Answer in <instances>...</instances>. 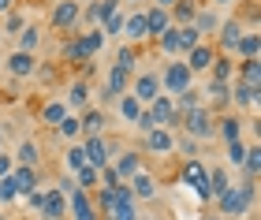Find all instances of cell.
Returning <instances> with one entry per match:
<instances>
[{
	"instance_id": "f546056e",
	"label": "cell",
	"mask_w": 261,
	"mask_h": 220,
	"mask_svg": "<svg viewBox=\"0 0 261 220\" xmlns=\"http://www.w3.org/2000/svg\"><path fill=\"white\" fill-rule=\"evenodd\" d=\"M235 82L261 86V60H239L235 64Z\"/></svg>"
},
{
	"instance_id": "9a60e30c",
	"label": "cell",
	"mask_w": 261,
	"mask_h": 220,
	"mask_svg": "<svg viewBox=\"0 0 261 220\" xmlns=\"http://www.w3.org/2000/svg\"><path fill=\"white\" fill-rule=\"evenodd\" d=\"M67 216L71 220H101L97 205H93V198L86 190H71L67 194Z\"/></svg>"
},
{
	"instance_id": "ffe728a7",
	"label": "cell",
	"mask_w": 261,
	"mask_h": 220,
	"mask_svg": "<svg viewBox=\"0 0 261 220\" xmlns=\"http://www.w3.org/2000/svg\"><path fill=\"white\" fill-rule=\"evenodd\" d=\"M41 220H67V194H60L56 187H49V190H45Z\"/></svg>"
},
{
	"instance_id": "7a4b0ae2",
	"label": "cell",
	"mask_w": 261,
	"mask_h": 220,
	"mask_svg": "<svg viewBox=\"0 0 261 220\" xmlns=\"http://www.w3.org/2000/svg\"><path fill=\"white\" fill-rule=\"evenodd\" d=\"M101 49H105V34L93 26V30L71 34V38L60 45V56H64V64H86V60H93Z\"/></svg>"
},
{
	"instance_id": "8d00e7d4",
	"label": "cell",
	"mask_w": 261,
	"mask_h": 220,
	"mask_svg": "<svg viewBox=\"0 0 261 220\" xmlns=\"http://www.w3.org/2000/svg\"><path fill=\"white\" fill-rule=\"evenodd\" d=\"M116 112H120V120H123V123H135L138 116H142V105H138V101L130 97V94H123V97H116Z\"/></svg>"
},
{
	"instance_id": "44dd1931",
	"label": "cell",
	"mask_w": 261,
	"mask_h": 220,
	"mask_svg": "<svg viewBox=\"0 0 261 220\" xmlns=\"http://www.w3.org/2000/svg\"><path fill=\"white\" fill-rule=\"evenodd\" d=\"M8 183L15 187V194H19V198H27V194H30L34 187H38L41 179H38V168H19V164H15V168L8 172Z\"/></svg>"
},
{
	"instance_id": "7bdbcfd3",
	"label": "cell",
	"mask_w": 261,
	"mask_h": 220,
	"mask_svg": "<svg viewBox=\"0 0 261 220\" xmlns=\"http://www.w3.org/2000/svg\"><path fill=\"white\" fill-rule=\"evenodd\" d=\"M56 134H60V138H67V142L82 138V131H79V116H75V112H67L64 120H60V127H56Z\"/></svg>"
},
{
	"instance_id": "f1b7e54d",
	"label": "cell",
	"mask_w": 261,
	"mask_h": 220,
	"mask_svg": "<svg viewBox=\"0 0 261 220\" xmlns=\"http://www.w3.org/2000/svg\"><path fill=\"white\" fill-rule=\"evenodd\" d=\"M123 38H127V45H142V41H146V22H142V11H130V15L123 19Z\"/></svg>"
},
{
	"instance_id": "b9f144b4",
	"label": "cell",
	"mask_w": 261,
	"mask_h": 220,
	"mask_svg": "<svg viewBox=\"0 0 261 220\" xmlns=\"http://www.w3.org/2000/svg\"><path fill=\"white\" fill-rule=\"evenodd\" d=\"M172 101H175V112L183 116V112H191V108H198V105H201V90H198V86H191V90H183V94H179V97H172Z\"/></svg>"
},
{
	"instance_id": "d6a6232c",
	"label": "cell",
	"mask_w": 261,
	"mask_h": 220,
	"mask_svg": "<svg viewBox=\"0 0 261 220\" xmlns=\"http://www.w3.org/2000/svg\"><path fill=\"white\" fill-rule=\"evenodd\" d=\"M231 187V176H228V168H209V202H217L224 190Z\"/></svg>"
},
{
	"instance_id": "816d5d0a",
	"label": "cell",
	"mask_w": 261,
	"mask_h": 220,
	"mask_svg": "<svg viewBox=\"0 0 261 220\" xmlns=\"http://www.w3.org/2000/svg\"><path fill=\"white\" fill-rule=\"evenodd\" d=\"M101 187H109V190H112V187H120V176L112 172V164H105V168H101Z\"/></svg>"
},
{
	"instance_id": "94428289",
	"label": "cell",
	"mask_w": 261,
	"mask_h": 220,
	"mask_svg": "<svg viewBox=\"0 0 261 220\" xmlns=\"http://www.w3.org/2000/svg\"><path fill=\"white\" fill-rule=\"evenodd\" d=\"M0 149H4V127H0Z\"/></svg>"
},
{
	"instance_id": "f35d334b",
	"label": "cell",
	"mask_w": 261,
	"mask_h": 220,
	"mask_svg": "<svg viewBox=\"0 0 261 220\" xmlns=\"http://www.w3.org/2000/svg\"><path fill=\"white\" fill-rule=\"evenodd\" d=\"M112 67H120V71H135L138 67V52H135V45H116V64Z\"/></svg>"
},
{
	"instance_id": "6f0895ef",
	"label": "cell",
	"mask_w": 261,
	"mask_h": 220,
	"mask_svg": "<svg viewBox=\"0 0 261 220\" xmlns=\"http://www.w3.org/2000/svg\"><path fill=\"white\" fill-rule=\"evenodd\" d=\"M209 4H217V8H231V4H239V0H209Z\"/></svg>"
},
{
	"instance_id": "be15d7a7",
	"label": "cell",
	"mask_w": 261,
	"mask_h": 220,
	"mask_svg": "<svg viewBox=\"0 0 261 220\" xmlns=\"http://www.w3.org/2000/svg\"><path fill=\"white\" fill-rule=\"evenodd\" d=\"M0 38H4V34H0Z\"/></svg>"
},
{
	"instance_id": "1f68e13d",
	"label": "cell",
	"mask_w": 261,
	"mask_h": 220,
	"mask_svg": "<svg viewBox=\"0 0 261 220\" xmlns=\"http://www.w3.org/2000/svg\"><path fill=\"white\" fill-rule=\"evenodd\" d=\"M123 19H127V15H123V8H116V11H109V15L101 19V26H97V30L105 34V41H109V38H120V34H123Z\"/></svg>"
},
{
	"instance_id": "4fadbf2b",
	"label": "cell",
	"mask_w": 261,
	"mask_h": 220,
	"mask_svg": "<svg viewBox=\"0 0 261 220\" xmlns=\"http://www.w3.org/2000/svg\"><path fill=\"white\" fill-rule=\"evenodd\" d=\"M217 45L213 41H201V45H194L191 52H187V67H191V75H209V67H213V60H217Z\"/></svg>"
},
{
	"instance_id": "f5cc1de1",
	"label": "cell",
	"mask_w": 261,
	"mask_h": 220,
	"mask_svg": "<svg viewBox=\"0 0 261 220\" xmlns=\"http://www.w3.org/2000/svg\"><path fill=\"white\" fill-rule=\"evenodd\" d=\"M135 127H138L142 134H146V131H153V116H149V108H142V116L135 120Z\"/></svg>"
},
{
	"instance_id": "7dc6e473",
	"label": "cell",
	"mask_w": 261,
	"mask_h": 220,
	"mask_svg": "<svg viewBox=\"0 0 261 220\" xmlns=\"http://www.w3.org/2000/svg\"><path fill=\"white\" fill-rule=\"evenodd\" d=\"M175 149L183 153V160H194L198 157V142H194V138H187V134H175Z\"/></svg>"
},
{
	"instance_id": "e7e4bbea",
	"label": "cell",
	"mask_w": 261,
	"mask_h": 220,
	"mask_svg": "<svg viewBox=\"0 0 261 220\" xmlns=\"http://www.w3.org/2000/svg\"><path fill=\"white\" fill-rule=\"evenodd\" d=\"M53 4H56V0H53Z\"/></svg>"
},
{
	"instance_id": "11a10c76",
	"label": "cell",
	"mask_w": 261,
	"mask_h": 220,
	"mask_svg": "<svg viewBox=\"0 0 261 220\" xmlns=\"http://www.w3.org/2000/svg\"><path fill=\"white\" fill-rule=\"evenodd\" d=\"M11 168H15V160H11V153H4V149H0V179H4Z\"/></svg>"
},
{
	"instance_id": "6125c7cd",
	"label": "cell",
	"mask_w": 261,
	"mask_h": 220,
	"mask_svg": "<svg viewBox=\"0 0 261 220\" xmlns=\"http://www.w3.org/2000/svg\"><path fill=\"white\" fill-rule=\"evenodd\" d=\"M120 4H138V0H120Z\"/></svg>"
},
{
	"instance_id": "e0dca14e",
	"label": "cell",
	"mask_w": 261,
	"mask_h": 220,
	"mask_svg": "<svg viewBox=\"0 0 261 220\" xmlns=\"http://www.w3.org/2000/svg\"><path fill=\"white\" fill-rule=\"evenodd\" d=\"M220 22H224V19H220V11H213V8H198V11H194V19H191V26L198 30V38H201V41H213V34L220 30Z\"/></svg>"
},
{
	"instance_id": "f6af8a7d",
	"label": "cell",
	"mask_w": 261,
	"mask_h": 220,
	"mask_svg": "<svg viewBox=\"0 0 261 220\" xmlns=\"http://www.w3.org/2000/svg\"><path fill=\"white\" fill-rule=\"evenodd\" d=\"M175 34H179V52L187 56L194 49V45H201V38H198V30L194 26H175Z\"/></svg>"
},
{
	"instance_id": "7c38bea8",
	"label": "cell",
	"mask_w": 261,
	"mask_h": 220,
	"mask_svg": "<svg viewBox=\"0 0 261 220\" xmlns=\"http://www.w3.org/2000/svg\"><path fill=\"white\" fill-rule=\"evenodd\" d=\"M142 146H146V153H153V157H172L175 153V134L164 131V127H153V131L142 134Z\"/></svg>"
},
{
	"instance_id": "9c48e42d",
	"label": "cell",
	"mask_w": 261,
	"mask_h": 220,
	"mask_svg": "<svg viewBox=\"0 0 261 220\" xmlns=\"http://www.w3.org/2000/svg\"><path fill=\"white\" fill-rule=\"evenodd\" d=\"M130 97H135L142 108L153 105V101L161 97V78H157V71H146V75H135V78H130Z\"/></svg>"
},
{
	"instance_id": "c3c4849f",
	"label": "cell",
	"mask_w": 261,
	"mask_h": 220,
	"mask_svg": "<svg viewBox=\"0 0 261 220\" xmlns=\"http://www.w3.org/2000/svg\"><path fill=\"white\" fill-rule=\"evenodd\" d=\"M64 164L71 172H79L82 164H86V153H82V146H67V153H64Z\"/></svg>"
},
{
	"instance_id": "277c9868",
	"label": "cell",
	"mask_w": 261,
	"mask_h": 220,
	"mask_svg": "<svg viewBox=\"0 0 261 220\" xmlns=\"http://www.w3.org/2000/svg\"><path fill=\"white\" fill-rule=\"evenodd\" d=\"M179 183H183V187L194 194V198L209 202V164H205L201 157H194V160H183V164H179Z\"/></svg>"
},
{
	"instance_id": "680465c9",
	"label": "cell",
	"mask_w": 261,
	"mask_h": 220,
	"mask_svg": "<svg viewBox=\"0 0 261 220\" xmlns=\"http://www.w3.org/2000/svg\"><path fill=\"white\" fill-rule=\"evenodd\" d=\"M153 4H157V8H164V11H168V8L175 4V0H153Z\"/></svg>"
},
{
	"instance_id": "e575fe53",
	"label": "cell",
	"mask_w": 261,
	"mask_h": 220,
	"mask_svg": "<svg viewBox=\"0 0 261 220\" xmlns=\"http://www.w3.org/2000/svg\"><path fill=\"white\" fill-rule=\"evenodd\" d=\"M75 187H79V190H86V194H93V190L101 187V172H97V168H90V164H82V168L75 172Z\"/></svg>"
},
{
	"instance_id": "30bf717a",
	"label": "cell",
	"mask_w": 261,
	"mask_h": 220,
	"mask_svg": "<svg viewBox=\"0 0 261 220\" xmlns=\"http://www.w3.org/2000/svg\"><path fill=\"white\" fill-rule=\"evenodd\" d=\"M239 38H243V22H239V19H224L220 30L213 34V45H217L220 56H231L235 45H239Z\"/></svg>"
},
{
	"instance_id": "ba28073f",
	"label": "cell",
	"mask_w": 261,
	"mask_h": 220,
	"mask_svg": "<svg viewBox=\"0 0 261 220\" xmlns=\"http://www.w3.org/2000/svg\"><path fill=\"white\" fill-rule=\"evenodd\" d=\"M149 108V116H153V127H164V131H172V134H179V120L183 116L175 112V101L168 97V94H161L153 105H146Z\"/></svg>"
},
{
	"instance_id": "9f6ffc18",
	"label": "cell",
	"mask_w": 261,
	"mask_h": 220,
	"mask_svg": "<svg viewBox=\"0 0 261 220\" xmlns=\"http://www.w3.org/2000/svg\"><path fill=\"white\" fill-rule=\"evenodd\" d=\"M8 11H15V0H0V19H4Z\"/></svg>"
},
{
	"instance_id": "52a82bcc",
	"label": "cell",
	"mask_w": 261,
	"mask_h": 220,
	"mask_svg": "<svg viewBox=\"0 0 261 220\" xmlns=\"http://www.w3.org/2000/svg\"><path fill=\"white\" fill-rule=\"evenodd\" d=\"M82 153H86V164L90 168H105V164H112V157H116V146L109 142L105 134H93V138H82Z\"/></svg>"
},
{
	"instance_id": "7402d4cb",
	"label": "cell",
	"mask_w": 261,
	"mask_h": 220,
	"mask_svg": "<svg viewBox=\"0 0 261 220\" xmlns=\"http://www.w3.org/2000/svg\"><path fill=\"white\" fill-rule=\"evenodd\" d=\"M201 105L205 108H228L231 105V82H205V90H201Z\"/></svg>"
},
{
	"instance_id": "603a6c76",
	"label": "cell",
	"mask_w": 261,
	"mask_h": 220,
	"mask_svg": "<svg viewBox=\"0 0 261 220\" xmlns=\"http://www.w3.org/2000/svg\"><path fill=\"white\" fill-rule=\"evenodd\" d=\"M105 127H109V116H105L101 108H86V112L79 116V131H82V138L105 134Z\"/></svg>"
},
{
	"instance_id": "6da1fadb",
	"label": "cell",
	"mask_w": 261,
	"mask_h": 220,
	"mask_svg": "<svg viewBox=\"0 0 261 220\" xmlns=\"http://www.w3.org/2000/svg\"><path fill=\"white\" fill-rule=\"evenodd\" d=\"M257 205V183L254 179H243V183H231L228 190L217 198V216H228V220H246Z\"/></svg>"
},
{
	"instance_id": "4dcf8cb0",
	"label": "cell",
	"mask_w": 261,
	"mask_h": 220,
	"mask_svg": "<svg viewBox=\"0 0 261 220\" xmlns=\"http://www.w3.org/2000/svg\"><path fill=\"white\" fill-rule=\"evenodd\" d=\"M209 82H235V60L231 56H217V60H213Z\"/></svg>"
},
{
	"instance_id": "3957f363",
	"label": "cell",
	"mask_w": 261,
	"mask_h": 220,
	"mask_svg": "<svg viewBox=\"0 0 261 220\" xmlns=\"http://www.w3.org/2000/svg\"><path fill=\"white\" fill-rule=\"evenodd\" d=\"M179 131H183L187 138H194V142H209V138H217V112L205 108V105H198V108H191V112H183Z\"/></svg>"
},
{
	"instance_id": "ee69618b",
	"label": "cell",
	"mask_w": 261,
	"mask_h": 220,
	"mask_svg": "<svg viewBox=\"0 0 261 220\" xmlns=\"http://www.w3.org/2000/svg\"><path fill=\"white\" fill-rule=\"evenodd\" d=\"M243 157H246V142L239 138V142H228L224 146V160H228L231 168H243Z\"/></svg>"
},
{
	"instance_id": "d6986e66",
	"label": "cell",
	"mask_w": 261,
	"mask_h": 220,
	"mask_svg": "<svg viewBox=\"0 0 261 220\" xmlns=\"http://www.w3.org/2000/svg\"><path fill=\"white\" fill-rule=\"evenodd\" d=\"M138 168H142V153H138V149H123V153L112 157V172L120 176V183H127Z\"/></svg>"
},
{
	"instance_id": "db71d44e",
	"label": "cell",
	"mask_w": 261,
	"mask_h": 220,
	"mask_svg": "<svg viewBox=\"0 0 261 220\" xmlns=\"http://www.w3.org/2000/svg\"><path fill=\"white\" fill-rule=\"evenodd\" d=\"M56 190H60V194H71V190H79V187H75V176H60V179H56Z\"/></svg>"
},
{
	"instance_id": "836d02e7",
	"label": "cell",
	"mask_w": 261,
	"mask_h": 220,
	"mask_svg": "<svg viewBox=\"0 0 261 220\" xmlns=\"http://www.w3.org/2000/svg\"><path fill=\"white\" fill-rule=\"evenodd\" d=\"M90 101V82L86 78H79V82H71V90H67V97H64V105H67V112L71 108H82Z\"/></svg>"
},
{
	"instance_id": "484cf974",
	"label": "cell",
	"mask_w": 261,
	"mask_h": 220,
	"mask_svg": "<svg viewBox=\"0 0 261 220\" xmlns=\"http://www.w3.org/2000/svg\"><path fill=\"white\" fill-rule=\"evenodd\" d=\"M257 52H261V34L257 30H243V38H239V45H235L231 60H235V56H239V60H257Z\"/></svg>"
},
{
	"instance_id": "f907efd6",
	"label": "cell",
	"mask_w": 261,
	"mask_h": 220,
	"mask_svg": "<svg viewBox=\"0 0 261 220\" xmlns=\"http://www.w3.org/2000/svg\"><path fill=\"white\" fill-rule=\"evenodd\" d=\"M22 202H27L34 213H41V205H45V190H41V187H34V190H30V194H27Z\"/></svg>"
},
{
	"instance_id": "ac0fdd59",
	"label": "cell",
	"mask_w": 261,
	"mask_h": 220,
	"mask_svg": "<svg viewBox=\"0 0 261 220\" xmlns=\"http://www.w3.org/2000/svg\"><path fill=\"white\" fill-rule=\"evenodd\" d=\"M243 131H246V120H239L235 112H228V116H217V138L224 146L228 142H239L243 138Z\"/></svg>"
},
{
	"instance_id": "5bb4252c",
	"label": "cell",
	"mask_w": 261,
	"mask_h": 220,
	"mask_svg": "<svg viewBox=\"0 0 261 220\" xmlns=\"http://www.w3.org/2000/svg\"><path fill=\"white\" fill-rule=\"evenodd\" d=\"M142 22H146V41H157L164 30H172V15L164 8H157V4L142 8Z\"/></svg>"
},
{
	"instance_id": "681fc988",
	"label": "cell",
	"mask_w": 261,
	"mask_h": 220,
	"mask_svg": "<svg viewBox=\"0 0 261 220\" xmlns=\"http://www.w3.org/2000/svg\"><path fill=\"white\" fill-rule=\"evenodd\" d=\"M11 202H19V194H15V187L8 183V176L0 179V205H11Z\"/></svg>"
},
{
	"instance_id": "91938a15",
	"label": "cell",
	"mask_w": 261,
	"mask_h": 220,
	"mask_svg": "<svg viewBox=\"0 0 261 220\" xmlns=\"http://www.w3.org/2000/svg\"><path fill=\"white\" fill-rule=\"evenodd\" d=\"M201 220H220V216H217V213H205V216H201Z\"/></svg>"
},
{
	"instance_id": "bcb514c9",
	"label": "cell",
	"mask_w": 261,
	"mask_h": 220,
	"mask_svg": "<svg viewBox=\"0 0 261 220\" xmlns=\"http://www.w3.org/2000/svg\"><path fill=\"white\" fill-rule=\"evenodd\" d=\"M27 26V19H22V11H8L4 19H0V34H19Z\"/></svg>"
},
{
	"instance_id": "ab89813d",
	"label": "cell",
	"mask_w": 261,
	"mask_h": 220,
	"mask_svg": "<svg viewBox=\"0 0 261 220\" xmlns=\"http://www.w3.org/2000/svg\"><path fill=\"white\" fill-rule=\"evenodd\" d=\"M243 172H246V179H254V183H257V172H261V146H257V142H250V146H246Z\"/></svg>"
},
{
	"instance_id": "83f0119b",
	"label": "cell",
	"mask_w": 261,
	"mask_h": 220,
	"mask_svg": "<svg viewBox=\"0 0 261 220\" xmlns=\"http://www.w3.org/2000/svg\"><path fill=\"white\" fill-rule=\"evenodd\" d=\"M127 86H130V75L120 71V67H109V75H105V97H123L127 94Z\"/></svg>"
},
{
	"instance_id": "8fae6325",
	"label": "cell",
	"mask_w": 261,
	"mask_h": 220,
	"mask_svg": "<svg viewBox=\"0 0 261 220\" xmlns=\"http://www.w3.org/2000/svg\"><path fill=\"white\" fill-rule=\"evenodd\" d=\"M127 190L135 194V202H153L161 194V187H157V176L153 172H146V168H138L135 176L127 179Z\"/></svg>"
},
{
	"instance_id": "74e56055",
	"label": "cell",
	"mask_w": 261,
	"mask_h": 220,
	"mask_svg": "<svg viewBox=\"0 0 261 220\" xmlns=\"http://www.w3.org/2000/svg\"><path fill=\"white\" fill-rule=\"evenodd\" d=\"M157 49L168 56V60H179V56H183V52H179V34H175V26H172V30H164L161 38H157Z\"/></svg>"
},
{
	"instance_id": "d590c367",
	"label": "cell",
	"mask_w": 261,
	"mask_h": 220,
	"mask_svg": "<svg viewBox=\"0 0 261 220\" xmlns=\"http://www.w3.org/2000/svg\"><path fill=\"white\" fill-rule=\"evenodd\" d=\"M64 116H67V105H64V101H45V108H41V123H45V127H53V131H56Z\"/></svg>"
},
{
	"instance_id": "d4e9b609",
	"label": "cell",
	"mask_w": 261,
	"mask_h": 220,
	"mask_svg": "<svg viewBox=\"0 0 261 220\" xmlns=\"http://www.w3.org/2000/svg\"><path fill=\"white\" fill-rule=\"evenodd\" d=\"M41 26H34V22H27V26H22L19 34H15V52H34L38 56V45H41Z\"/></svg>"
},
{
	"instance_id": "4316f807",
	"label": "cell",
	"mask_w": 261,
	"mask_h": 220,
	"mask_svg": "<svg viewBox=\"0 0 261 220\" xmlns=\"http://www.w3.org/2000/svg\"><path fill=\"white\" fill-rule=\"evenodd\" d=\"M257 97H261V86H246V82H231V105H243L257 112Z\"/></svg>"
},
{
	"instance_id": "8992f818",
	"label": "cell",
	"mask_w": 261,
	"mask_h": 220,
	"mask_svg": "<svg viewBox=\"0 0 261 220\" xmlns=\"http://www.w3.org/2000/svg\"><path fill=\"white\" fill-rule=\"evenodd\" d=\"M79 15H82V4L79 0H56V4L49 8V26L56 34H67L79 26Z\"/></svg>"
},
{
	"instance_id": "2e32d148",
	"label": "cell",
	"mask_w": 261,
	"mask_h": 220,
	"mask_svg": "<svg viewBox=\"0 0 261 220\" xmlns=\"http://www.w3.org/2000/svg\"><path fill=\"white\" fill-rule=\"evenodd\" d=\"M38 64L41 60L34 52H11L8 60H4V67H8L11 78H34V75H38Z\"/></svg>"
},
{
	"instance_id": "5b68a950",
	"label": "cell",
	"mask_w": 261,
	"mask_h": 220,
	"mask_svg": "<svg viewBox=\"0 0 261 220\" xmlns=\"http://www.w3.org/2000/svg\"><path fill=\"white\" fill-rule=\"evenodd\" d=\"M157 78H161V94H168V97H179L183 90L194 86V75H191V67H187L183 60L164 64V71H161Z\"/></svg>"
},
{
	"instance_id": "60d3db41",
	"label": "cell",
	"mask_w": 261,
	"mask_h": 220,
	"mask_svg": "<svg viewBox=\"0 0 261 220\" xmlns=\"http://www.w3.org/2000/svg\"><path fill=\"white\" fill-rule=\"evenodd\" d=\"M105 220H142V216H138V202H135V198L116 202V205H112V213L105 216Z\"/></svg>"
},
{
	"instance_id": "cb8c5ba5",
	"label": "cell",
	"mask_w": 261,
	"mask_h": 220,
	"mask_svg": "<svg viewBox=\"0 0 261 220\" xmlns=\"http://www.w3.org/2000/svg\"><path fill=\"white\" fill-rule=\"evenodd\" d=\"M11 160H15L19 168H38L41 164V146L34 142V138H22V142L15 146V157Z\"/></svg>"
}]
</instances>
